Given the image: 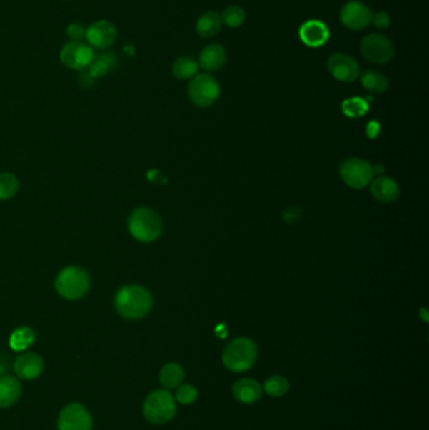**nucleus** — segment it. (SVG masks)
Returning a JSON list of instances; mask_svg holds the SVG:
<instances>
[{"mask_svg": "<svg viewBox=\"0 0 429 430\" xmlns=\"http://www.w3.org/2000/svg\"><path fill=\"white\" fill-rule=\"evenodd\" d=\"M288 389H290V382L286 377H280V375L271 377L265 382L266 393L273 398L283 396L288 391Z\"/></svg>", "mask_w": 429, "mask_h": 430, "instance_id": "27", "label": "nucleus"}, {"mask_svg": "<svg viewBox=\"0 0 429 430\" xmlns=\"http://www.w3.org/2000/svg\"><path fill=\"white\" fill-rule=\"evenodd\" d=\"M184 379V370L178 364H166L160 372V382L165 388L174 389L181 385Z\"/></svg>", "mask_w": 429, "mask_h": 430, "instance_id": "23", "label": "nucleus"}, {"mask_svg": "<svg viewBox=\"0 0 429 430\" xmlns=\"http://www.w3.org/2000/svg\"><path fill=\"white\" fill-rule=\"evenodd\" d=\"M339 173L346 185L351 189L360 190L370 184L374 175V169L365 160L354 158L345 160L344 163L340 165Z\"/></svg>", "mask_w": 429, "mask_h": 430, "instance_id": "8", "label": "nucleus"}, {"mask_svg": "<svg viewBox=\"0 0 429 430\" xmlns=\"http://www.w3.org/2000/svg\"><path fill=\"white\" fill-rule=\"evenodd\" d=\"M116 66V58L111 53H105L97 57L92 61V63L89 66V73L92 78H100L108 73L110 69Z\"/></svg>", "mask_w": 429, "mask_h": 430, "instance_id": "24", "label": "nucleus"}, {"mask_svg": "<svg viewBox=\"0 0 429 430\" xmlns=\"http://www.w3.org/2000/svg\"><path fill=\"white\" fill-rule=\"evenodd\" d=\"M14 370L21 379L32 380L39 377L43 372V360L41 356L34 352H26L16 357Z\"/></svg>", "mask_w": 429, "mask_h": 430, "instance_id": "16", "label": "nucleus"}, {"mask_svg": "<svg viewBox=\"0 0 429 430\" xmlns=\"http://www.w3.org/2000/svg\"><path fill=\"white\" fill-rule=\"evenodd\" d=\"M59 59L67 68L82 71L89 68V66L95 59V53L90 44L84 42H69L61 49Z\"/></svg>", "mask_w": 429, "mask_h": 430, "instance_id": "9", "label": "nucleus"}, {"mask_svg": "<svg viewBox=\"0 0 429 430\" xmlns=\"http://www.w3.org/2000/svg\"><path fill=\"white\" fill-rule=\"evenodd\" d=\"M221 95V87L213 76L203 73L191 78L188 85V96L198 107L212 106Z\"/></svg>", "mask_w": 429, "mask_h": 430, "instance_id": "6", "label": "nucleus"}, {"mask_svg": "<svg viewBox=\"0 0 429 430\" xmlns=\"http://www.w3.org/2000/svg\"><path fill=\"white\" fill-rule=\"evenodd\" d=\"M373 19V11L369 6L358 0L348 1L340 11V21L351 31H363L369 27Z\"/></svg>", "mask_w": 429, "mask_h": 430, "instance_id": "10", "label": "nucleus"}, {"mask_svg": "<svg viewBox=\"0 0 429 430\" xmlns=\"http://www.w3.org/2000/svg\"><path fill=\"white\" fill-rule=\"evenodd\" d=\"M222 24L221 14L218 11H209L196 21V33L203 38H212L219 33Z\"/></svg>", "mask_w": 429, "mask_h": 430, "instance_id": "19", "label": "nucleus"}, {"mask_svg": "<svg viewBox=\"0 0 429 430\" xmlns=\"http://www.w3.org/2000/svg\"><path fill=\"white\" fill-rule=\"evenodd\" d=\"M257 359L255 342L246 337H238L231 341L223 351V364L233 372H247L253 367Z\"/></svg>", "mask_w": 429, "mask_h": 430, "instance_id": "4", "label": "nucleus"}, {"mask_svg": "<svg viewBox=\"0 0 429 430\" xmlns=\"http://www.w3.org/2000/svg\"><path fill=\"white\" fill-rule=\"evenodd\" d=\"M234 398L243 404H253L262 396V388L253 379H241L233 385Z\"/></svg>", "mask_w": 429, "mask_h": 430, "instance_id": "18", "label": "nucleus"}, {"mask_svg": "<svg viewBox=\"0 0 429 430\" xmlns=\"http://www.w3.org/2000/svg\"><path fill=\"white\" fill-rule=\"evenodd\" d=\"M117 29L115 24L106 19L92 23L86 28V39L91 47L96 49H107L116 42Z\"/></svg>", "mask_w": 429, "mask_h": 430, "instance_id": "12", "label": "nucleus"}, {"mask_svg": "<svg viewBox=\"0 0 429 430\" xmlns=\"http://www.w3.org/2000/svg\"><path fill=\"white\" fill-rule=\"evenodd\" d=\"M360 49L363 57L370 63H388L394 57L392 41L380 33H370L363 38Z\"/></svg>", "mask_w": 429, "mask_h": 430, "instance_id": "7", "label": "nucleus"}, {"mask_svg": "<svg viewBox=\"0 0 429 430\" xmlns=\"http://www.w3.org/2000/svg\"><path fill=\"white\" fill-rule=\"evenodd\" d=\"M54 287L59 296L69 301H76L85 297L86 293L89 292L90 277L84 268L69 266L59 272Z\"/></svg>", "mask_w": 429, "mask_h": 430, "instance_id": "3", "label": "nucleus"}, {"mask_svg": "<svg viewBox=\"0 0 429 430\" xmlns=\"http://www.w3.org/2000/svg\"><path fill=\"white\" fill-rule=\"evenodd\" d=\"M64 1H67V0H64Z\"/></svg>", "mask_w": 429, "mask_h": 430, "instance_id": "36", "label": "nucleus"}, {"mask_svg": "<svg viewBox=\"0 0 429 430\" xmlns=\"http://www.w3.org/2000/svg\"><path fill=\"white\" fill-rule=\"evenodd\" d=\"M175 411L174 398L166 390L153 391L143 403V415L153 424L168 423L174 418Z\"/></svg>", "mask_w": 429, "mask_h": 430, "instance_id": "5", "label": "nucleus"}, {"mask_svg": "<svg viewBox=\"0 0 429 430\" xmlns=\"http://www.w3.org/2000/svg\"><path fill=\"white\" fill-rule=\"evenodd\" d=\"M341 107H343V112L345 115L349 117L363 116L369 110V106H368L365 100L359 98V97H353L349 100H345Z\"/></svg>", "mask_w": 429, "mask_h": 430, "instance_id": "29", "label": "nucleus"}, {"mask_svg": "<svg viewBox=\"0 0 429 430\" xmlns=\"http://www.w3.org/2000/svg\"><path fill=\"white\" fill-rule=\"evenodd\" d=\"M361 85L373 93H384L389 87V81L380 72L369 69L361 75Z\"/></svg>", "mask_w": 429, "mask_h": 430, "instance_id": "21", "label": "nucleus"}, {"mask_svg": "<svg viewBox=\"0 0 429 430\" xmlns=\"http://www.w3.org/2000/svg\"><path fill=\"white\" fill-rule=\"evenodd\" d=\"M196 396H198V391L191 385H183L176 391V400L181 404H184V405L194 403Z\"/></svg>", "mask_w": 429, "mask_h": 430, "instance_id": "30", "label": "nucleus"}, {"mask_svg": "<svg viewBox=\"0 0 429 430\" xmlns=\"http://www.w3.org/2000/svg\"><path fill=\"white\" fill-rule=\"evenodd\" d=\"M199 64L191 57H181L173 64V75L178 80H191L198 75Z\"/></svg>", "mask_w": 429, "mask_h": 430, "instance_id": "22", "label": "nucleus"}, {"mask_svg": "<svg viewBox=\"0 0 429 430\" xmlns=\"http://www.w3.org/2000/svg\"><path fill=\"white\" fill-rule=\"evenodd\" d=\"M371 23L378 29H387L390 26V16L388 14L387 11H378L375 14H373Z\"/></svg>", "mask_w": 429, "mask_h": 430, "instance_id": "32", "label": "nucleus"}, {"mask_svg": "<svg viewBox=\"0 0 429 430\" xmlns=\"http://www.w3.org/2000/svg\"><path fill=\"white\" fill-rule=\"evenodd\" d=\"M18 189H19V181L14 174L11 173L0 174V200H6L14 197Z\"/></svg>", "mask_w": 429, "mask_h": 430, "instance_id": "26", "label": "nucleus"}, {"mask_svg": "<svg viewBox=\"0 0 429 430\" xmlns=\"http://www.w3.org/2000/svg\"><path fill=\"white\" fill-rule=\"evenodd\" d=\"M115 307L125 319H143L153 308V297L145 287L130 285L122 287L117 292Z\"/></svg>", "mask_w": 429, "mask_h": 430, "instance_id": "1", "label": "nucleus"}, {"mask_svg": "<svg viewBox=\"0 0 429 430\" xmlns=\"http://www.w3.org/2000/svg\"><path fill=\"white\" fill-rule=\"evenodd\" d=\"M21 396V384L16 377H0V408H8Z\"/></svg>", "mask_w": 429, "mask_h": 430, "instance_id": "20", "label": "nucleus"}, {"mask_svg": "<svg viewBox=\"0 0 429 430\" xmlns=\"http://www.w3.org/2000/svg\"><path fill=\"white\" fill-rule=\"evenodd\" d=\"M227 59L228 56L226 48L217 43H213L201 51L198 64L201 69L207 72H217L227 63Z\"/></svg>", "mask_w": 429, "mask_h": 430, "instance_id": "15", "label": "nucleus"}, {"mask_svg": "<svg viewBox=\"0 0 429 430\" xmlns=\"http://www.w3.org/2000/svg\"><path fill=\"white\" fill-rule=\"evenodd\" d=\"M4 370H6V367H4V365L0 362V375L4 372Z\"/></svg>", "mask_w": 429, "mask_h": 430, "instance_id": "35", "label": "nucleus"}, {"mask_svg": "<svg viewBox=\"0 0 429 430\" xmlns=\"http://www.w3.org/2000/svg\"><path fill=\"white\" fill-rule=\"evenodd\" d=\"M370 191L376 200L385 204L395 202L400 195V189L397 183L388 176L376 178L375 180L371 183Z\"/></svg>", "mask_w": 429, "mask_h": 430, "instance_id": "17", "label": "nucleus"}, {"mask_svg": "<svg viewBox=\"0 0 429 430\" xmlns=\"http://www.w3.org/2000/svg\"><path fill=\"white\" fill-rule=\"evenodd\" d=\"M221 18H222V23L224 26L229 28H237L241 27L246 21V13H244L243 8L232 6L224 9Z\"/></svg>", "mask_w": 429, "mask_h": 430, "instance_id": "28", "label": "nucleus"}, {"mask_svg": "<svg viewBox=\"0 0 429 430\" xmlns=\"http://www.w3.org/2000/svg\"><path fill=\"white\" fill-rule=\"evenodd\" d=\"M128 230L141 243H151L163 233V222L150 208H138L128 218Z\"/></svg>", "mask_w": 429, "mask_h": 430, "instance_id": "2", "label": "nucleus"}, {"mask_svg": "<svg viewBox=\"0 0 429 430\" xmlns=\"http://www.w3.org/2000/svg\"><path fill=\"white\" fill-rule=\"evenodd\" d=\"M328 69L335 80L351 83L359 78L360 67L355 59L345 53H335L328 61Z\"/></svg>", "mask_w": 429, "mask_h": 430, "instance_id": "11", "label": "nucleus"}, {"mask_svg": "<svg viewBox=\"0 0 429 430\" xmlns=\"http://www.w3.org/2000/svg\"><path fill=\"white\" fill-rule=\"evenodd\" d=\"M67 37L71 39V42H82V39L86 38V28L80 23H72L67 27Z\"/></svg>", "mask_w": 429, "mask_h": 430, "instance_id": "31", "label": "nucleus"}, {"mask_svg": "<svg viewBox=\"0 0 429 430\" xmlns=\"http://www.w3.org/2000/svg\"><path fill=\"white\" fill-rule=\"evenodd\" d=\"M33 342H34V332L28 327L16 329L11 334V339H9V345H11V350L18 351V352L27 350Z\"/></svg>", "mask_w": 429, "mask_h": 430, "instance_id": "25", "label": "nucleus"}, {"mask_svg": "<svg viewBox=\"0 0 429 430\" xmlns=\"http://www.w3.org/2000/svg\"><path fill=\"white\" fill-rule=\"evenodd\" d=\"M301 42L310 48L323 47L330 39V29L321 21L311 19L305 21L298 29Z\"/></svg>", "mask_w": 429, "mask_h": 430, "instance_id": "14", "label": "nucleus"}, {"mask_svg": "<svg viewBox=\"0 0 429 430\" xmlns=\"http://www.w3.org/2000/svg\"><path fill=\"white\" fill-rule=\"evenodd\" d=\"M148 178L150 179V180L154 181V183H158V184H161V183H165V181H166L164 175H161V173L158 170L150 171V173H148Z\"/></svg>", "mask_w": 429, "mask_h": 430, "instance_id": "34", "label": "nucleus"}, {"mask_svg": "<svg viewBox=\"0 0 429 430\" xmlns=\"http://www.w3.org/2000/svg\"><path fill=\"white\" fill-rule=\"evenodd\" d=\"M92 419L86 408L81 404H69L59 418V430H91Z\"/></svg>", "mask_w": 429, "mask_h": 430, "instance_id": "13", "label": "nucleus"}, {"mask_svg": "<svg viewBox=\"0 0 429 430\" xmlns=\"http://www.w3.org/2000/svg\"><path fill=\"white\" fill-rule=\"evenodd\" d=\"M300 214H301V210L298 208H288L286 212L283 213V219L286 220V223H295V222H297L300 219Z\"/></svg>", "mask_w": 429, "mask_h": 430, "instance_id": "33", "label": "nucleus"}]
</instances>
